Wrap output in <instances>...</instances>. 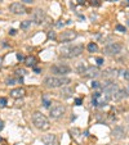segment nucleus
<instances>
[{
  "label": "nucleus",
  "instance_id": "nucleus-33",
  "mask_svg": "<svg viewBox=\"0 0 129 145\" xmlns=\"http://www.w3.org/2000/svg\"><path fill=\"white\" fill-rule=\"evenodd\" d=\"M16 73H17V75H20V76H23V75H25V71H23V69H18Z\"/></svg>",
  "mask_w": 129,
  "mask_h": 145
},
{
  "label": "nucleus",
  "instance_id": "nucleus-25",
  "mask_svg": "<svg viewBox=\"0 0 129 145\" xmlns=\"http://www.w3.org/2000/svg\"><path fill=\"white\" fill-rule=\"evenodd\" d=\"M96 62H97V64H98V65H102L103 63H105V61H103L102 57H97V58H96Z\"/></svg>",
  "mask_w": 129,
  "mask_h": 145
},
{
  "label": "nucleus",
  "instance_id": "nucleus-7",
  "mask_svg": "<svg viewBox=\"0 0 129 145\" xmlns=\"http://www.w3.org/2000/svg\"><path fill=\"white\" fill-rule=\"evenodd\" d=\"M121 49L123 46L119 42H108L105 46V53L107 55H117V54L121 53Z\"/></svg>",
  "mask_w": 129,
  "mask_h": 145
},
{
  "label": "nucleus",
  "instance_id": "nucleus-13",
  "mask_svg": "<svg viewBox=\"0 0 129 145\" xmlns=\"http://www.w3.org/2000/svg\"><path fill=\"white\" fill-rule=\"evenodd\" d=\"M112 136L116 137V139H124L125 137L124 128H123L121 126H116V127L114 128V131H112Z\"/></svg>",
  "mask_w": 129,
  "mask_h": 145
},
{
  "label": "nucleus",
  "instance_id": "nucleus-18",
  "mask_svg": "<svg viewBox=\"0 0 129 145\" xmlns=\"http://www.w3.org/2000/svg\"><path fill=\"white\" fill-rule=\"evenodd\" d=\"M71 95H72V89H71V87H65V89H62L61 96H63V98H70Z\"/></svg>",
  "mask_w": 129,
  "mask_h": 145
},
{
  "label": "nucleus",
  "instance_id": "nucleus-5",
  "mask_svg": "<svg viewBox=\"0 0 129 145\" xmlns=\"http://www.w3.org/2000/svg\"><path fill=\"white\" fill-rule=\"evenodd\" d=\"M101 87L103 89V92H106L110 98H114L115 95L117 94V91L120 90L119 86H117L115 82H112V81H107V82H105L103 85H101Z\"/></svg>",
  "mask_w": 129,
  "mask_h": 145
},
{
  "label": "nucleus",
  "instance_id": "nucleus-40",
  "mask_svg": "<svg viewBox=\"0 0 129 145\" xmlns=\"http://www.w3.org/2000/svg\"><path fill=\"white\" fill-rule=\"evenodd\" d=\"M78 3H79V4H81V3H84V0H78Z\"/></svg>",
  "mask_w": 129,
  "mask_h": 145
},
{
  "label": "nucleus",
  "instance_id": "nucleus-10",
  "mask_svg": "<svg viewBox=\"0 0 129 145\" xmlns=\"http://www.w3.org/2000/svg\"><path fill=\"white\" fill-rule=\"evenodd\" d=\"M9 10L14 14H25L26 13V7L21 3H13L9 5Z\"/></svg>",
  "mask_w": 129,
  "mask_h": 145
},
{
  "label": "nucleus",
  "instance_id": "nucleus-20",
  "mask_svg": "<svg viewBox=\"0 0 129 145\" xmlns=\"http://www.w3.org/2000/svg\"><path fill=\"white\" fill-rule=\"evenodd\" d=\"M25 62H26V65H35V62H36V59H35V57H27L26 59H25Z\"/></svg>",
  "mask_w": 129,
  "mask_h": 145
},
{
  "label": "nucleus",
  "instance_id": "nucleus-21",
  "mask_svg": "<svg viewBox=\"0 0 129 145\" xmlns=\"http://www.w3.org/2000/svg\"><path fill=\"white\" fill-rule=\"evenodd\" d=\"M87 68H88V67H87L85 64H84V63H80V64L78 65V72L81 73V75H84V72L87 71Z\"/></svg>",
  "mask_w": 129,
  "mask_h": 145
},
{
  "label": "nucleus",
  "instance_id": "nucleus-1",
  "mask_svg": "<svg viewBox=\"0 0 129 145\" xmlns=\"http://www.w3.org/2000/svg\"><path fill=\"white\" fill-rule=\"evenodd\" d=\"M32 123L35 125V127L39 128V130H48L50 127V123H49V119L46 118L44 114H42L40 112H35L32 114Z\"/></svg>",
  "mask_w": 129,
  "mask_h": 145
},
{
  "label": "nucleus",
  "instance_id": "nucleus-31",
  "mask_svg": "<svg viewBox=\"0 0 129 145\" xmlns=\"http://www.w3.org/2000/svg\"><path fill=\"white\" fill-rule=\"evenodd\" d=\"M81 102H83V100H81L80 98H76V99H75V104H76V105H81Z\"/></svg>",
  "mask_w": 129,
  "mask_h": 145
},
{
  "label": "nucleus",
  "instance_id": "nucleus-32",
  "mask_svg": "<svg viewBox=\"0 0 129 145\" xmlns=\"http://www.w3.org/2000/svg\"><path fill=\"white\" fill-rule=\"evenodd\" d=\"M17 59H18V61H23V59H25V57H23V55H22V54H20V53H17Z\"/></svg>",
  "mask_w": 129,
  "mask_h": 145
},
{
  "label": "nucleus",
  "instance_id": "nucleus-38",
  "mask_svg": "<svg viewBox=\"0 0 129 145\" xmlns=\"http://www.w3.org/2000/svg\"><path fill=\"white\" fill-rule=\"evenodd\" d=\"M34 71H35L36 73H39V72H40V69H39V68H34Z\"/></svg>",
  "mask_w": 129,
  "mask_h": 145
},
{
  "label": "nucleus",
  "instance_id": "nucleus-3",
  "mask_svg": "<svg viewBox=\"0 0 129 145\" xmlns=\"http://www.w3.org/2000/svg\"><path fill=\"white\" fill-rule=\"evenodd\" d=\"M67 84H70V78H67V77H46L44 80V85L46 87H50V89L61 87Z\"/></svg>",
  "mask_w": 129,
  "mask_h": 145
},
{
  "label": "nucleus",
  "instance_id": "nucleus-23",
  "mask_svg": "<svg viewBox=\"0 0 129 145\" xmlns=\"http://www.w3.org/2000/svg\"><path fill=\"white\" fill-rule=\"evenodd\" d=\"M17 82V80L16 78H7V81H5V84L8 85V86H10V85H14Z\"/></svg>",
  "mask_w": 129,
  "mask_h": 145
},
{
  "label": "nucleus",
  "instance_id": "nucleus-12",
  "mask_svg": "<svg viewBox=\"0 0 129 145\" xmlns=\"http://www.w3.org/2000/svg\"><path fill=\"white\" fill-rule=\"evenodd\" d=\"M42 141L45 145H54L57 141V137L56 135H53V134H49V135H44L42 137Z\"/></svg>",
  "mask_w": 129,
  "mask_h": 145
},
{
  "label": "nucleus",
  "instance_id": "nucleus-34",
  "mask_svg": "<svg viewBox=\"0 0 129 145\" xmlns=\"http://www.w3.org/2000/svg\"><path fill=\"white\" fill-rule=\"evenodd\" d=\"M9 34H10V35H16V34H17V31H16L14 28H12V30L9 31Z\"/></svg>",
  "mask_w": 129,
  "mask_h": 145
},
{
  "label": "nucleus",
  "instance_id": "nucleus-30",
  "mask_svg": "<svg viewBox=\"0 0 129 145\" xmlns=\"http://www.w3.org/2000/svg\"><path fill=\"white\" fill-rule=\"evenodd\" d=\"M48 37L49 39H54V37H56V34H54V32H48Z\"/></svg>",
  "mask_w": 129,
  "mask_h": 145
},
{
  "label": "nucleus",
  "instance_id": "nucleus-2",
  "mask_svg": "<svg viewBox=\"0 0 129 145\" xmlns=\"http://www.w3.org/2000/svg\"><path fill=\"white\" fill-rule=\"evenodd\" d=\"M83 53V46L81 45H74V46H66L61 49V55L63 58H76Z\"/></svg>",
  "mask_w": 129,
  "mask_h": 145
},
{
  "label": "nucleus",
  "instance_id": "nucleus-37",
  "mask_svg": "<svg viewBox=\"0 0 129 145\" xmlns=\"http://www.w3.org/2000/svg\"><path fill=\"white\" fill-rule=\"evenodd\" d=\"M63 26H65L63 22H62V23H61V22H59V23H57V27H63Z\"/></svg>",
  "mask_w": 129,
  "mask_h": 145
},
{
  "label": "nucleus",
  "instance_id": "nucleus-6",
  "mask_svg": "<svg viewBox=\"0 0 129 145\" xmlns=\"http://www.w3.org/2000/svg\"><path fill=\"white\" fill-rule=\"evenodd\" d=\"M65 112H66L65 105H62V104H54V105L50 108L49 116H50V118H53V119H58L65 114Z\"/></svg>",
  "mask_w": 129,
  "mask_h": 145
},
{
  "label": "nucleus",
  "instance_id": "nucleus-22",
  "mask_svg": "<svg viewBox=\"0 0 129 145\" xmlns=\"http://www.w3.org/2000/svg\"><path fill=\"white\" fill-rule=\"evenodd\" d=\"M30 24H31V21H23V22H21V28L26 30L30 27Z\"/></svg>",
  "mask_w": 129,
  "mask_h": 145
},
{
  "label": "nucleus",
  "instance_id": "nucleus-39",
  "mask_svg": "<svg viewBox=\"0 0 129 145\" xmlns=\"http://www.w3.org/2000/svg\"><path fill=\"white\" fill-rule=\"evenodd\" d=\"M1 65H3V58L0 57V68H1Z\"/></svg>",
  "mask_w": 129,
  "mask_h": 145
},
{
  "label": "nucleus",
  "instance_id": "nucleus-14",
  "mask_svg": "<svg viewBox=\"0 0 129 145\" xmlns=\"http://www.w3.org/2000/svg\"><path fill=\"white\" fill-rule=\"evenodd\" d=\"M84 76H87V77H97V76H100V71H98L97 67H88L87 71L84 72Z\"/></svg>",
  "mask_w": 129,
  "mask_h": 145
},
{
  "label": "nucleus",
  "instance_id": "nucleus-35",
  "mask_svg": "<svg viewBox=\"0 0 129 145\" xmlns=\"http://www.w3.org/2000/svg\"><path fill=\"white\" fill-rule=\"evenodd\" d=\"M3 128H4V122H3L1 119H0V131H1Z\"/></svg>",
  "mask_w": 129,
  "mask_h": 145
},
{
  "label": "nucleus",
  "instance_id": "nucleus-8",
  "mask_svg": "<svg viewBox=\"0 0 129 145\" xmlns=\"http://www.w3.org/2000/svg\"><path fill=\"white\" fill-rule=\"evenodd\" d=\"M70 71H71V68L68 67V65H66V64H54V65H52V72L54 73V75H57V76H65V75H67V73H70Z\"/></svg>",
  "mask_w": 129,
  "mask_h": 145
},
{
  "label": "nucleus",
  "instance_id": "nucleus-41",
  "mask_svg": "<svg viewBox=\"0 0 129 145\" xmlns=\"http://www.w3.org/2000/svg\"><path fill=\"white\" fill-rule=\"evenodd\" d=\"M127 22H128V26H129V21H127Z\"/></svg>",
  "mask_w": 129,
  "mask_h": 145
},
{
  "label": "nucleus",
  "instance_id": "nucleus-28",
  "mask_svg": "<svg viewBox=\"0 0 129 145\" xmlns=\"http://www.w3.org/2000/svg\"><path fill=\"white\" fill-rule=\"evenodd\" d=\"M92 87H93V89H98V87H101V84L98 82V81H93V82H92Z\"/></svg>",
  "mask_w": 129,
  "mask_h": 145
},
{
  "label": "nucleus",
  "instance_id": "nucleus-16",
  "mask_svg": "<svg viewBox=\"0 0 129 145\" xmlns=\"http://www.w3.org/2000/svg\"><path fill=\"white\" fill-rule=\"evenodd\" d=\"M103 76H105L106 78H115L117 76V69H115V68H108V69H106L105 72H103Z\"/></svg>",
  "mask_w": 129,
  "mask_h": 145
},
{
  "label": "nucleus",
  "instance_id": "nucleus-9",
  "mask_svg": "<svg viewBox=\"0 0 129 145\" xmlns=\"http://www.w3.org/2000/svg\"><path fill=\"white\" fill-rule=\"evenodd\" d=\"M31 19L35 24H40L43 23L44 19H45V12L43 9H35L32 12V15H31Z\"/></svg>",
  "mask_w": 129,
  "mask_h": 145
},
{
  "label": "nucleus",
  "instance_id": "nucleus-29",
  "mask_svg": "<svg viewBox=\"0 0 129 145\" xmlns=\"http://www.w3.org/2000/svg\"><path fill=\"white\" fill-rule=\"evenodd\" d=\"M121 76L125 78V80H129V71H123V72H121Z\"/></svg>",
  "mask_w": 129,
  "mask_h": 145
},
{
  "label": "nucleus",
  "instance_id": "nucleus-27",
  "mask_svg": "<svg viewBox=\"0 0 129 145\" xmlns=\"http://www.w3.org/2000/svg\"><path fill=\"white\" fill-rule=\"evenodd\" d=\"M7 103H8V100L5 98H0V107H5Z\"/></svg>",
  "mask_w": 129,
  "mask_h": 145
},
{
  "label": "nucleus",
  "instance_id": "nucleus-17",
  "mask_svg": "<svg viewBox=\"0 0 129 145\" xmlns=\"http://www.w3.org/2000/svg\"><path fill=\"white\" fill-rule=\"evenodd\" d=\"M128 96H129V94H128L127 90H125V89H124V90L120 89L119 91H117V94L115 95V96L112 98V99H115V100H120V99H123V98H128Z\"/></svg>",
  "mask_w": 129,
  "mask_h": 145
},
{
  "label": "nucleus",
  "instance_id": "nucleus-36",
  "mask_svg": "<svg viewBox=\"0 0 129 145\" xmlns=\"http://www.w3.org/2000/svg\"><path fill=\"white\" fill-rule=\"evenodd\" d=\"M22 1H23V3H27V4H31L34 0H22Z\"/></svg>",
  "mask_w": 129,
  "mask_h": 145
},
{
  "label": "nucleus",
  "instance_id": "nucleus-19",
  "mask_svg": "<svg viewBox=\"0 0 129 145\" xmlns=\"http://www.w3.org/2000/svg\"><path fill=\"white\" fill-rule=\"evenodd\" d=\"M87 48H88V50H89V53H96V51L98 50V46L96 42H89Z\"/></svg>",
  "mask_w": 129,
  "mask_h": 145
},
{
  "label": "nucleus",
  "instance_id": "nucleus-4",
  "mask_svg": "<svg viewBox=\"0 0 129 145\" xmlns=\"http://www.w3.org/2000/svg\"><path fill=\"white\" fill-rule=\"evenodd\" d=\"M111 98L108 96L106 92H98L96 91L92 96V105L94 107H105L106 104L110 102Z\"/></svg>",
  "mask_w": 129,
  "mask_h": 145
},
{
  "label": "nucleus",
  "instance_id": "nucleus-24",
  "mask_svg": "<svg viewBox=\"0 0 129 145\" xmlns=\"http://www.w3.org/2000/svg\"><path fill=\"white\" fill-rule=\"evenodd\" d=\"M49 105H50V102H49L45 96H44L43 98V107H44V108H49Z\"/></svg>",
  "mask_w": 129,
  "mask_h": 145
},
{
  "label": "nucleus",
  "instance_id": "nucleus-11",
  "mask_svg": "<svg viewBox=\"0 0 129 145\" xmlns=\"http://www.w3.org/2000/svg\"><path fill=\"white\" fill-rule=\"evenodd\" d=\"M76 37H78V32H75V31H65V32H62L59 40H61L62 42H68V41L75 40Z\"/></svg>",
  "mask_w": 129,
  "mask_h": 145
},
{
  "label": "nucleus",
  "instance_id": "nucleus-26",
  "mask_svg": "<svg viewBox=\"0 0 129 145\" xmlns=\"http://www.w3.org/2000/svg\"><path fill=\"white\" fill-rule=\"evenodd\" d=\"M115 28L117 30V31H120V32H125V27L123 26V24H116V27Z\"/></svg>",
  "mask_w": 129,
  "mask_h": 145
},
{
  "label": "nucleus",
  "instance_id": "nucleus-15",
  "mask_svg": "<svg viewBox=\"0 0 129 145\" xmlns=\"http://www.w3.org/2000/svg\"><path fill=\"white\" fill-rule=\"evenodd\" d=\"M10 96L14 98V99H21V98L25 96V90L21 89V87H17V89H13L10 91Z\"/></svg>",
  "mask_w": 129,
  "mask_h": 145
}]
</instances>
